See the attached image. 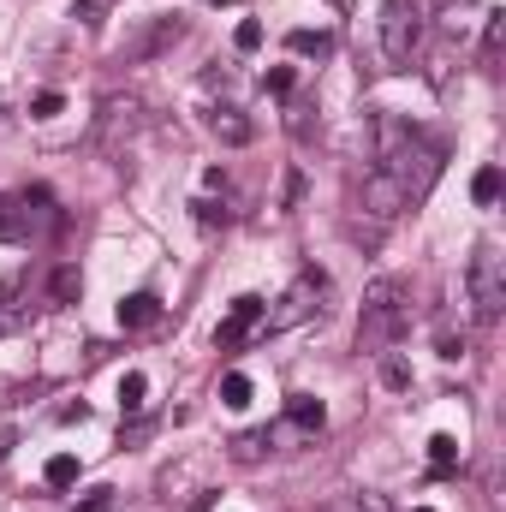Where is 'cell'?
I'll use <instances>...</instances> for the list:
<instances>
[{
	"label": "cell",
	"mask_w": 506,
	"mask_h": 512,
	"mask_svg": "<svg viewBox=\"0 0 506 512\" xmlns=\"http://www.w3.org/2000/svg\"><path fill=\"white\" fill-rule=\"evenodd\" d=\"M42 483H48V489H72V483H78V459H72V453H54L48 471H42Z\"/></svg>",
	"instance_id": "obj_20"
},
{
	"label": "cell",
	"mask_w": 506,
	"mask_h": 512,
	"mask_svg": "<svg viewBox=\"0 0 506 512\" xmlns=\"http://www.w3.org/2000/svg\"><path fill=\"white\" fill-rule=\"evenodd\" d=\"M60 108H66V96H60V90H42V96L30 102V120H54Z\"/></svg>",
	"instance_id": "obj_26"
},
{
	"label": "cell",
	"mask_w": 506,
	"mask_h": 512,
	"mask_svg": "<svg viewBox=\"0 0 506 512\" xmlns=\"http://www.w3.org/2000/svg\"><path fill=\"white\" fill-rule=\"evenodd\" d=\"M417 512H435V507H417Z\"/></svg>",
	"instance_id": "obj_37"
},
{
	"label": "cell",
	"mask_w": 506,
	"mask_h": 512,
	"mask_svg": "<svg viewBox=\"0 0 506 512\" xmlns=\"http://www.w3.org/2000/svg\"><path fill=\"white\" fill-rule=\"evenodd\" d=\"M48 298H54V304H78V298H84V274H78L72 262H60L54 280H48Z\"/></svg>",
	"instance_id": "obj_15"
},
{
	"label": "cell",
	"mask_w": 506,
	"mask_h": 512,
	"mask_svg": "<svg viewBox=\"0 0 506 512\" xmlns=\"http://www.w3.org/2000/svg\"><path fill=\"white\" fill-rule=\"evenodd\" d=\"M471 18H477V0H447V6H441V18H435V30L453 42V36H465V30H471Z\"/></svg>",
	"instance_id": "obj_14"
},
{
	"label": "cell",
	"mask_w": 506,
	"mask_h": 512,
	"mask_svg": "<svg viewBox=\"0 0 506 512\" xmlns=\"http://www.w3.org/2000/svg\"><path fill=\"white\" fill-rule=\"evenodd\" d=\"M506 48V12H483V66H495Z\"/></svg>",
	"instance_id": "obj_16"
},
{
	"label": "cell",
	"mask_w": 506,
	"mask_h": 512,
	"mask_svg": "<svg viewBox=\"0 0 506 512\" xmlns=\"http://www.w3.org/2000/svg\"><path fill=\"white\" fill-rule=\"evenodd\" d=\"M209 131H215L221 143H233V149H245V143H251V120H245L239 108H215V114H209Z\"/></svg>",
	"instance_id": "obj_12"
},
{
	"label": "cell",
	"mask_w": 506,
	"mask_h": 512,
	"mask_svg": "<svg viewBox=\"0 0 506 512\" xmlns=\"http://www.w3.org/2000/svg\"><path fill=\"white\" fill-rule=\"evenodd\" d=\"M471 310H477V322L483 328H495L506 310V256L495 239H483L477 251H471Z\"/></svg>",
	"instance_id": "obj_6"
},
{
	"label": "cell",
	"mask_w": 506,
	"mask_h": 512,
	"mask_svg": "<svg viewBox=\"0 0 506 512\" xmlns=\"http://www.w3.org/2000/svg\"><path fill=\"white\" fill-rule=\"evenodd\" d=\"M381 382L405 393V387H411V364H405V358H381Z\"/></svg>",
	"instance_id": "obj_25"
},
{
	"label": "cell",
	"mask_w": 506,
	"mask_h": 512,
	"mask_svg": "<svg viewBox=\"0 0 506 512\" xmlns=\"http://www.w3.org/2000/svg\"><path fill=\"white\" fill-rule=\"evenodd\" d=\"M298 197H304V173H298V167H286V191H280V209H298Z\"/></svg>",
	"instance_id": "obj_30"
},
{
	"label": "cell",
	"mask_w": 506,
	"mask_h": 512,
	"mask_svg": "<svg viewBox=\"0 0 506 512\" xmlns=\"http://www.w3.org/2000/svg\"><path fill=\"white\" fill-rule=\"evenodd\" d=\"M358 209H364V215H370V221H376V227H387V221H399V215H405V209H411V203H405V191H399V179H393V173H364V185H358Z\"/></svg>",
	"instance_id": "obj_8"
},
{
	"label": "cell",
	"mask_w": 506,
	"mask_h": 512,
	"mask_svg": "<svg viewBox=\"0 0 506 512\" xmlns=\"http://www.w3.org/2000/svg\"><path fill=\"white\" fill-rule=\"evenodd\" d=\"M108 12H114V0H78L72 6V18H84V24H102Z\"/></svg>",
	"instance_id": "obj_29"
},
{
	"label": "cell",
	"mask_w": 506,
	"mask_h": 512,
	"mask_svg": "<svg viewBox=\"0 0 506 512\" xmlns=\"http://www.w3.org/2000/svg\"><path fill=\"white\" fill-rule=\"evenodd\" d=\"M358 512H387V501H381V495H364V507Z\"/></svg>",
	"instance_id": "obj_35"
},
{
	"label": "cell",
	"mask_w": 506,
	"mask_h": 512,
	"mask_svg": "<svg viewBox=\"0 0 506 512\" xmlns=\"http://www.w3.org/2000/svg\"><path fill=\"white\" fill-rule=\"evenodd\" d=\"M78 512H114V489H96V495H84V507Z\"/></svg>",
	"instance_id": "obj_31"
},
{
	"label": "cell",
	"mask_w": 506,
	"mask_h": 512,
	"mask_svg": "<svg viewBox=\"0 0 506 512\" xmlns=\"http://www.w3.org/2000/svg\"><path fill=\"white\" fill-rule=\"evenodd\" d=\"M60 227V209L42 185H24V191H6L0 197V245H36Z\"/></svg>",
	"instance_id": "obj_2"
},
{
	"label": "cell",
	"mask_w": 506,
	"mask_h": 512,
	"mask_svg": "<svg viewBox=\"0 0 506 512\" xmlns=\"http://www.w3.org/2000/svg\"><path fill=\"white\" fill-rule=\"evenodd\" d=\"M262 90H268V96H292V66H274V72H262Z\"/></svg>",
	"instance_id": "obj_28"
},
{
	"label": "cell",
	"mask_w": 506,
	"mask_h": 512,
	"mask_svg": "<svg viewBox=\"0 0 506 512\" xmlns=\"http://www.w3.org/2000/svg\"><path fill=\"white\" fill-rule=\"evenodd\" d=\"M334 6H346V0H334Z\"/></svg>",
	"instance_id": "obj_38"
},
{
	"label": "cell",
	"mask_w": 506,
	"mask_h": 512,
	"mask_svg": "<svg viewBox=\"0 0 506 512\" xmlns=\"http://www.w3.org/2000/svg\"><path fill=\"white\" fill-rule=\"evenodd\" d=\"M12 441H18V423H0V459L12 453Z\"/></svg>",
	"instance_id": "obj_34"
},
{
	"label": "cell",
	"mask_w": 506,
	"mask_h": 512,
	"mask_svg": "<svg viewBox=\"0 0 506 512\" xmlns=\"http://www.w3.org/2000/svg\"><path fill=\"white\" fill-rule=\"evenodd\" d=\"M471 197H477L483 209L501 197V167H495V161H489V167H477V179H471Z\"/></svg>",
	"instance_id": "obj_21"
},
{
	"label": "cell",
	"mask_w": 506,
	"mask_h": 512,
	"mask_svg": "<svg viewBox=\"0 0 506 512\" xmlns=\"http://www.w3.org/2000/svg\"><path fill=\"white\" fill-rule=\"evenodd\" d=\"M435 352H441V358H465V334H441Z\"/></svg>",
	"instance_id": "obj_33"
},
{
	"label": "cell",
	"mask_w": 506,
	"mask_h": 512,
	"mask_svg": "<svg viewBox=\"0 0 506 512\" xmlns=\"http://www.w3.org/2000/svg\"><path fill=\"white\" fill-rule=\"evenodd\" d=\"M209 6H233V0H209Z\"/></svg>",
	"instance_id": "obj_36"
},
{
	"label": "cell",
	"mask_w": 506,
	"mask_h": 512,
	"mask_svg": "<svg viewBox=\"0 0 506 512\" xmlns=\"http://www.w3.org/2000/svg\"><path fill=\"white\" fill-rule=\"evenodd\" d=\"M221 405H233V411H245V405H251V376H239V370H233V376L221 382Z\"/></svg>",
	"instance_id": "obj_23"
},
{
	"label": "cell",
	"mask_w": 506,
	"mask_h": 512,
	"mask_svg": "<svg viewBox=\"0 0 506 512\" xmlns=\"http://www.w3.org/2000/svg\"><path fill=\"white\" fill-rule=\"evenodd\" d=\"M262 310H268V304H262L256 292H239V298H233V310H227V322L215 328V346H221V352H239L256 328H262Z\"/></svg>",
	"instance_id": "obj_9"
},
{
	"label": "cell",
	"mask_w": 506,
	"mask_h": 512,
	"mask_svg": "<svg viewBox=\"0 0 506 512\" xmlns=\"http://www.w3.org/2000/svg\"><path fill=\"white\" fill-rule=\"evenodd\" d=\"M233 48H239V54H256V48H262V24H256V18H245V24L233 30Z\"/></svg>",
	"instance_id": "obj_27"
},
{
	"label": "cell",
	"mask_w": 506,
	"mask_h": 512,
	"mask_svg": "<svg viewBox=\"0 0 506 512\" xmlns=\"http://www.w3.org/2000/svg\"><path fill=\"white\" fill-rule=\"evenodd\" d=\"M268 447H274V435H268V429H245V435L233 441V459H239V465H256Z\"/></svg>",
	"instance_id": "obj_18"
},
{
	"label": "cell",
	"mask_w": 506,
	"mask_h": 512,
	"mask_svg": "<svg viewBox=\"0 0 506 512\" xmlns=\"http://www.w3.org/2000/svg\"><path fill=\"white\" fill-rule=\"evenodd\" d=\"M429 465L435 471H453L459 465V441L453 435H429Z\"/></svg>",
	"instance_id": "obj_22"
},
{
	"label": "cell",
	"mask_w": 506,
	"mask_h": 512,
	"mask_svg": "<svg viewBox=\"0 0 506 512\" xmlns=\"http://www.w3.org/2000/svg\"><path fill=\"white\" fill-rule=\"evenodd\" d=\"M423 24H429V0H381V60L393 72L411 66V54L423 42Z\"/></svg>",
	"instance_id": "obj_4"
},
{
	"label": "cell",
	"mask_w": 506,
	"mask_h": 512,
	"mask_svg": "<svg viewBox=\"0 0 506 512\" xmlns=\"http://www.w3.org/2000/svg\"><path fill=\"white\" fill-rule=\"evenodd\" d=\"M411 328V286L399 274H381L364 286V316H358V352L387 358V346Z\"/></svg>",
	"instance_id": "obj_1"
},
{
	"label": "cell",
	"mask_w": 506,
	"mask_h": 512,
	"mask_svg": "<svg viewBox=\"0 0 506 512\" xmlns=\"http://www.w3.org/2000/svg\"><path fill=\"white\" fill-rule=\"evenodd\" d=\"M286 48H292L298 60H328V54H334V30H292Z\"/></svg>",
	"instance_id": "obj_13"
},
{
	"label": "cell",
	"mask_w": 506,
	"mask_h": 512,
	"mask_svg": "<svg viewBox=\"0 0 506 512\" xmlns=\"http://www.w3.org/2000/svg\"><path fill=\"white\" fill-rule=\"evenodd\" d=\"M24 322H30V268H12L0 280V334H12Z\"/></svg>",
	"instance_id": "obj_10"
},
{
	"label": "cell",
	"mask_w": 506,
	"mask_h": 512,
	"mask_svg": "<svg viewBox=\"0 0 506 512\" xmlns=\"http://www.w3.org/2000/svg\"><path fill=\"white\" fill-rule=\"evenodd\" d=\"M322 304H328V274H322V268H304V274L280 292V304L262 310V334H292L298 322L322 316Z\"/></svg>",
	"instance_id": "obj_5"
},
{
	"label": "cell",
	"mask_w": 506,
	"mask_h": 512,
	"mask_svg": "<svg viewBox=\"0 0 506 512\" xmlns=\"http://www.w3.org/2000/svg\"><path fill=\"white\" fill-rule=\"evenodd\" d=\"M143 126H149V102H143L137 90H114V96L96 102V126H90V137H96L102 155H126L131 143L143 137Z\"/></svg>",
	"instance_id": "obj_3"
},
{
	"label": "cell",
	"mask_w": 506,
	"mask_h": 512,
	"mask_svg": "<svg viewBox=\"0 0 506 512\" xmlns=\"http://www.w3.org/2000/svg\"><path fill=\"white\" fill-rule=\"evenodd\" d=\"M286 417H292L298 429H322V423H328V411H322V399H310V393H298V399L286 405Z\"/></svg>",
	"instance_id": "obj_17"
},
{
	"label": "cell",
	"mask_w": 506,
	"mask_h": 512,
	"mask_svg": "<svg viewBox=\"0 0 506 512\" xmlns=\"http://www.w3.org/2000/svg\"><path fill=\"white\" fill-rule=\"evenodd\" d=\"M143 393H149V382H143V376H137V370H131L126 382H120V411H143V405H149V399H143Z\"/></svg>",
	"instance_id": "obj_24"
},
{
	"label": "cell",
	"mask_w": 506,
	"mask_h": 512,
	"mask_svg": "<svg viewBox=\"0 0 506 512\" xmlns=\"http://www.w3.org/2000/svg\"><path fill=\"white\" fill-rule=\"evenodd\" d=\"M185 36V18L179 12H155V18H143V30L137 36H126V48H120V60H155V54H167L173 42Z\"/></svg>",
	"instance_id": "obj_7"
},
{
	"label": "cell",
	"mask_w": 506,
	"mask_h": 512,
	"mask_svg": "<svg viewBox=\"0 0 506 512\" xmlns=\"http://www.w3.org/2000/svg\"><path fill=\"white\" fill-rule=\"evenodd\" d=\"M120 322H126V328H155V322H161V298H155V292L120 298Z\"/></svg>",
	"instance_id": "obj_11"
},
{
	"label": "cell",
	"mask_w": 506,
	"mask_h": 512,
	"mask_svg": "<svg viewBox=\"0 0 506 512\" xmlns=\"http://www.w3.org/2000/svg\"><path fill=\"white\" fill-rule=\"evenodd\" d=\"M286 131H292L298 143H310V131H316V102H286Z\"/></svg>",
	"instance_id": "obj_19"
},
{
	"label": "cell",
	"mask_w": 506,
	"mask_h": 512,
	"mask_svg": "<svg viewBox=\"0 0 506 512\" xmlns=\"http://www.w3.org/2000/svg\"><path fill=\"white\" fill-rule=\"evenodd\" d=\"M191 209H197L203 227H221V221H227V209H215V203H191Z\"/></svg>",
	"instance_id": "obj_32"
}]
</instances>
